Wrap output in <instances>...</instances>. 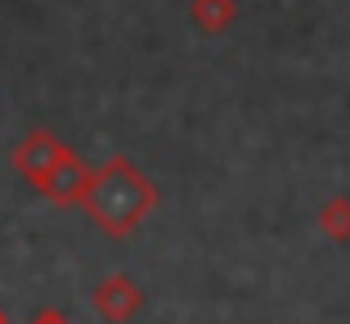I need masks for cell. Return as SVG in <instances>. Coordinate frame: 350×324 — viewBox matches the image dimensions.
I'll list each match as a JSON object with an SVG mask.
<instances>
[{"label":"cell","instance_id":"1","mask_svg":"<svg viewBox=\"0 0 350 324\" xmlns=\"http://www.w3.org/2000/svg\"><path fill=\"white\" fill-rule=\"evenodd\" d=\"M157 203H162V189L153 185V176L126 153H113L103 167H94V180L85 189L81 208L103 239H126L153 216Z\"/></svg>","mask_w":350,"mask_h":324},{"label":"cell","instance_id":"2","mask_svg":"<svg viewBox=\"0 0 350 324\" xmlns=\"http://www.w3.org/2000/svg\"><path fill=\"white\" fill-rule=\"evenodd\" d=\"M90 180H94V167H85V158L68 145V149H63V158L54 162L50 171H45V180L36 189H41L50 203H59V208H81Z\"/></svg>","mask_w":350,"mask_h":324},{"label":"cell","instance_id":"3","mask_svg":"<svg viewBox=\"0 0 350 324\" xmlns=\"http://www.w3.org/2000/svg\"><path fill=\"white\" fill-rule=\"evenodd\" d=\"M90 306H94V315L108 320V324H131L135 315L144 311V288L126 271L103 275V279L94 284V293H90Z\"/></svg>","mask_w":350,"mask_h":324},{"label":"cell","instance_id":"4","mask_svg":"<svg viewBox=\"0 0 350 324\" xmlns=\"http://www.w3.org/2000/svg\"><path fill=\"white\" fill-rule=\"evenodd\" d=\"M63 140L54 136V131H31V136H23L18 145H14V153H10V162H14V171H18V180H27V185H41L45 180V171L54 167L63 158Z\"/></svg>","mask_w":350,"mask_h":324},{"label":"cell","instance_id":"5","mask_svg":"<svg viewBox=\"0 0 350 324\" xmlns=\"http://www.w3.org/2000/svg\"><path fill=\"white\" fill-rule=\"evenodd\" d=\"M189 18L202 36H225L238 23V0H193L189 5Z\"/></svg>","mask_w":350,"mask_h":324},{"label":"cell","instance_id":"6","mask_svg":"<svg viewBox=\"0 0 350 324\" xmlns=\"http://www.w3.org/2000/svg\"><path fill=\"white\" fill-rule=\"evenodd\" d=\"M319 234L332 243H350V194H332L319 208Z\"/></svg>","mask_w":350,"mask_h":324},{"label":"cell","instance_id":"7","mask_svg":"<svg viewBox=\"0 0 350 324\" xmlns=\"http://www.w3.org/2000/svg\"><path fill=\"white\" fill-rule=\"evenodd\" d=\"M27 324H72V315H68V311H59V306H41V311L31 315Z\"/></svg>","mask_w":350,"mask_h":324},{"label":"cell","instance_id":"8","mask_svg":"<svg viewBox=\"0 0 350 324\" xmlns=\"http://www.w3.org/2000/svg\"><path fill=\"white\" fill-rule=\"evenodd\" d=\"M0 324H10V315H5V306H0Z\"/></svg>","mask_w":350,"mask_h":324}]
</instances>
